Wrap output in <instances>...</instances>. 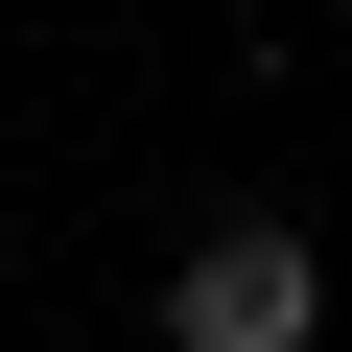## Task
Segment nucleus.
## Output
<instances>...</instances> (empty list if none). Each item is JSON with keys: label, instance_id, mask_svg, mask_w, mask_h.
<instances>
[{"label": "nucleus", "instance_id": "f257e3e1", "mask_svg": "<svg viewBox=\"0 0 352 352\" xmlns=\"http://www.w3.org/2000/svg\"><path fill=\"white\" fill-rule=\"evenodd\" d=\"M305 329H329V258L282 212H212L188 258H164V352H305Z\"/></svg>", "mask_w": 352, "mask_h": 352}]
</instances>
